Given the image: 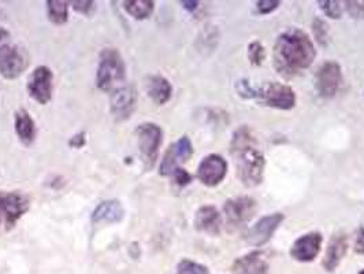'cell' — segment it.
<instances>
[{"mask_svg": "<svg viewBox=\"0 0 364 274\" xmlns=\"http://www.w3.org/2000/svg\"><path fill=\"white\" fill-rule=\"evenodd\" d=\"M146 91L154 103L162 106L171 98V84L162 75H149L146 81Z\"/></svg>", "mask_w": 364, "mask_h": 274, "instance_id": "obj_20", "label": "cell"}, {"mask_svg": "<svg viewBox=\"0 0 364 274\" xmlns=\"http://www.w3.org/2000/svg\"><path fill=\"white\" fill-rule=\"evenodd\" d=\"M127 68L121 54L115 48H105L96 73V85L102 91H109L117 83L125 80Z\"/></svg>", "mask_w": 364, "mask_h": 274, "instance_id": "obj_3", "label": "cell"}, {"mask_svg": "<svg viewBox=\"0 0 364 274\" xmlns=\"http://www.w3.org/2000/svg\"><path fill=\"white\" fill-rule=\"evenodd\" d=\"M111 112L118 121L132 117L137 103V91L133 85H125L115 90L111 95Z\"/></svg>", "mask_w": 364, "mask_h": 274, "instance_id": "obj_13", "label": "cell"}, {"mask_svg": "<svg viewBox=\"0 0 364 274\" xmlns=\"http://www.w3.org/2000/svg\"><path fill=\"white\" fill-rule=\"evenodd\" d=\"M9 36H10V32H9L7 29H4V28H1V26H0V41L6 40Z\"/></svg>", "mask_w": 364, "mask_h": 274, "instance_id": "obj_36", "label": "cell"}, {"mask_svg": "<svg viewBox=\"0 0 364 274\" xmlns=\"http://www.w3.org/2000/svg\"><path fill=\"white\" fill-rule=\"evenodd\" d=\"M237 92H238L242 98H255L256 96L255 90L251 88V85H250V83H248L247 80L240 81V83L237 84Z\"/></svg>", "mask_w": 364, "mask_h": 274, "instance_id": "obj_32", "label": "cell"}, {"mask_svg": "<svg viewBox=\"0 0 364 274\" xmlns=\"http://www.w3.org/2000/svg\"><path fill=\"white\" fill-rule=\"evenodd\" d=\"M256 213V201L250 196H238L229 199L223 206V214L229 232L237 231L254 217Z\"/></svg>", "mask_w": 364, "mask_h": 274, "instance_id": "obj_4", "label": "cell"}, {"mask_svg": "<svg viewBox=\"0 0 364 274\" xmlns=\"http://www.w3.org/2000/svg\"><path fill=\"white\" fill-rule=\"evenodd\" d=\"M137 140L140 154L146 162V167H152L156 162L159 148L164 140L162 129L156 124H143L137 128Z\"/></svg>", "mask_w": 364, "mask_h": 274, "instance_id": "obj_5", "label": "cell"}, {"mask_svg": "<svg viewBox=\"0 0 364 274\" xmlns=\"http://www.w3.org/2000/svg\"><path fill=\"white\" fill-rule=\"evenodd\" d=\"M29 59L23 48L16 44L0 47V74L7 80H14L25 72Z\"/></svg>", "mask_w": 364, "mask_h": 274, "instance_id": "obj_6", "label": "cell"}, {"mask_svg": "<svg viewBox=\"0 0 364 274\" xmlns=\"http://www.w3.org/2000/svg\"><path fill=\"white\" fill-rule=\"evenodd\" d=\"M195 228L207 235L217 236L222 228V217L214 206H203L195 216Z\"/></svg>", "mask_w": 364, "mask_h": 274, "instance_id": "obj_16", "label": "cell"}, {"mask_svg": "<svg viewBox=\"0 0 364 274\" xmlns=\"http://www.w3.org/2000/svg\"><path fill=\"white\" fill-rule=\"evenodd\" d=\"M47 14L50 21L55 25H63L69 19L68 1L60 0H48L47 1Z\"/></svg>", "mask_w": 364, "mask_h": 274, "instance_id": "obj_23", "label": "cell"}, {"mask_svg": "<svg viewBox=\"0 0 364 274\" xmlns=\"http://www.w3.org/2000/svg\"><path fill=\"white\" fill-rule=\"evenodd\" d=\"M171 176H173L174 181L178 184L180 186H185V185H188V184L192 181V177H191V174H189L186 170H183L182 167L176 169V170H174V173H173Z\"/></svg>", "mask_w": 364, "mask_h": 274, "instance_id": "obj_31", "label": "cell"}, {"mask_svg": "<svg viewBox=\"0 0 364 274\" xmlns=\"http://www.w3.org/2000/svg\"><path fill=\"white\" fill-rule=\"evenodd\" d=\"M29 201L19 192H0V223L4 221L6 229L10 231L26 211Z\"/></svg>", "mask_w": 364, "mask_h": 274, "instance_id": "obj_8", "label": "cell"}, {"mask_svg": "<svg viewBox=\"0 0 364 274\" xmlns=\"http://www.w3.org/2000/svg\"><path fill=\"white\" fill-rule=\"evenodd\" d=\"M322 246V235L318 232H311L300 238H297L291 248V256L299 262L314 260Z\"/></svg>", "mask_w": 364, "mask_h": 274, "instance_id": "obj_15", "label": "cell"}, {"mask_svg": "<svg viewBox=\"0 0 364 274\" xmlns=\"http://www.w3.org/2000/svg\"><path fill=\"white\" fill-rule=\"evenodd\" d=\"M359 274H364V269L363 270H360V272H359Z\"/></svg>", "mask_w": 364, "mask_h": 274, "instance_id": "obj_37", "label": "cell"}, {"mask_svg": "<svg viewBox=\"0 0 364 274\" xmlns=\"http://www.w3.org/2000/svg\"><path fill=\"white\" fill-rule=\"evenodd\" d=\"M264 56H266V51H264L263 46L259 41H254V43L250 44V47H248V58H250L252 65H255V66L262 65V62L264 60Z\"/></svg>", "mask_w": 364, "mask_h": 274, "instance_id": "obj_26", "label": "cell"}, {"mask_svg": "<svg viewBox=\"0 0 364 274\" xmlns=\"http://www.w3.org/2000/svg\"><path fill=\"white\" fill-rule=\"evenodd\" d=\"M177 274H210L208 269L191 259H183L177 266Z\"/></svg>", "mask_w": 364, "mask_h": 274, "instance_id": "obj_24", "label": "cell"}, {"mask_svg": "<svg viewBox=\"0 0 364 274\" xmlns=\"http://www.w3.org/2000/svg\"><path fill=\"white\" fill-rule=\"evenodd\" d=\"M279 1L275 0H262V1H256V9L260 14H269L274 11L275 9H278Z\"/></svg>", "mask_w": 364, "mask_h": 274, "instance_id": "obj_30", "label": "cell"}, {"mask_svg": "<svg viewBox=\"0 0 364 274\" xmlns=\"http://www.w3.org/2000/svg\"><path fill=\"white\" fill-rule=\"evenodd\" d=\"M346 250H348V241H346V235H343V233L334 235L328 243L326 255L323 259V268L328 272H334L338 268V265L341 263V260L344 259Z\"/></svg>", "mask_w": 364, "mask_h": 274, "instance_id": "obj_19", "label": "cell"}, {"mask_svg": "<svg viewBox=\"0 0 364 274\" xmlns=\"http://www.w3.org/2000/svg\"><path fill=\"white\" fill-rule=\"evenodd\" d=\"M255 98L264 106L273 109L291 110L296 105L294 91L291 87L279 83H269L266 87L256 91Z\"/></svg>", "mask_w": 364, "mask_h": 274, "instance_id": "obj_7", "label": "cell"}, {"mask_svg": "<svg viewBox=\"0 0 364 274\" xmlns=\"http://www.w3.org/2000/svg\"><path fill=\"white\" fill-rule=\"evenodd\" d=\"M181 3L183 4V7H185L186 10H189V11L196 10L198 6H199V1H181Z\"/></svg>", "mask_w": 364, "mask_h": 274, "instance_id": "obj_35", "label": "cell"}, {"mask_svg": "<svg viewBox=\"0 0 364 274\" xmlns=\"http://www.w3.org/2000/svg\"><path fill=\"white\" fill-rule=\"evenodd\" d=\"M315 55V47L310 37L303 31L289 29L279 35L274 44V68L282 77L291 78L309 69Z\"/></svg>", "mask_w": 364, "mask_h": 274, "instance_id": "obj_1", "label": "cell"}, {"mask_svg": "<svg viewBox=\"0 0 364 274\" xmlns=\"http://www.w3.org/2000/svg\"><path fill=\"white\" fill-rule=\"evenodd\" d=\"M14 127L21 143H23L25 146H31L35 142V137H36L35 121L26 110L21 109L16 112Z\"/></svg>", "mask_w": 364, "mask_h": 274, "instance_id": "obj_21", "label": "cell"}, {"mask_svg": "<svg viewBox=\"0 0 364 274\" xmlns=\"http://www.w3.org/2000/svg\"><path fill=\"white\" fill-rule=\"evenodd\" d=\"M235 274H269V262L260 251L238 258L233 265Z\"/></svg>", "mask_w": 364, "mask_h": 274, "instance_id": "obj_18", "label": "cell"}, {"mask_svg": "<svg viewBox=\"0 0 364 274\" xmlns=\"http://www.w3.org/2000/svg\"><path fill=\"white\" fill-rule=\"evenodd\" d=\"M343 81L341 68L337 62H325L315 74V88L322 98H333Z\"/></svg>", "mask_w": 364, "mask_h": 274, "instance_id": "obj_10", "label": "cell"}, {"mask_svg": "<svg viewBox=\"0 0 364 274\" xmlns=\"http://www.w3.org/2000/svg\"><path fill=\"white\" fill-rule=\"evenodd\" d=\"M54 74L47 66H38L31 74L28 81V91L37 103L47 105L53 98Z\"/></svg>", "mask_w": 364, "mask_h": 274, "instance_id": "obj_9", "label": "cell"}, {"mask_svg": "<svg viewBox=\"0 0 364 274\" xmlns=\"http://www.w3.org/2000/svg\"><path fill=\"white\" fill-rule=\"evenodd\" d=\"M69 144H70V147H73V148H81V147L85 144V133L81 132V133L73 136V137L70 139Z\"/></svg>", "mask_w": 364, "mask_h": 274, "instance_id": "obj_34", "label": "cell"}, {"mask_svg": "<svg viewBox=\"0 0 364 274\" xmlns=\"http://www.w3.org/2000/svg\"><path fill=\"white\" fill-rule=\"evenodd\" d=\"M230 152L236 161L237 176L247 186H256L263 181L266 159L256 146V139L247 127L238 129Z\"/></svg>", "mask_w": 364, "mask_h": 274, "instance_id": "obj_2", "label": "cell"}, {"mask_svg": "<svg viewBox=\"0 0 364 274\" xmlns=\"http://www.w3.org/2000/svg\"><path fill=\"white\" fill-rule=\"evenodd\" d=\"M346 4L352 19H364V1H346Z\"/></svg>", "mask_w": 364, "mask_h": 274, "instance_id": "obj_28", "label": "cell"}, {"mask_svg": "<svg viewBox=\"0 0 364 274\" xmlns=\"http://www.w3.org/2000/svg\"><path fill=\"white\" fill-rule=\"evenodd\" d=\"M95 1L90 0H82V1H73V9L77 13H81L84 16H91L92 11L95 10Z\"/></svg>", "mask_w": 364, "mask_h": 274, "instance_id": "obj_29", "label": "cell"}, {"mask_svg": "<svg viewBox=\"0 0 364 274\" xmlns=\"http://www.w3.org/2000/svg\"><path fill=\"white\" fill-rule=\"evenodd\" d=\"M193 154V147L188 136H182L180 140H177L174 144L164 154V161L159 167V173L162 176H171L176 169L180 167V164L186 162Z\"/></svg>", "mask_w": 364, "mask_h": 274, "instance_id": "obj_11", "label": "cell"}, {"mask_svg": "<svg viewBox=\"0 0 364 274\" xmlns=\"http://www.w3.org/2000/svg\"><path fill=\"white\" fill-rule=\"evenodd\" d=\"M124 7L130 17L146 19L154 13L155 3L152 0H128L124 1Z\"/></svg>", "mask_w": 364, "mask_h": 274, "instance_id": "obj_22", "label": "cell"}, {"mask_svg": "<svg viewBox=\"0 0 364 274\" xmlns=\"http://www.w3.org/2000/svg\"><path fill=\"white\" fill-rule=\"evenodd\" d=\"M228 173V162L217 154L205 157L198 169V177L207 186H215L225 179Z\"/></svg>", "mask_w": 364, "mask_h": 274, "instance_id": "obj_14", "label": "cell"}, {"mask_svg": "<svg viewBox=\"0 0 364 274\" xmlns=\"http://www.w3.org/2000/svg\"><path fill=\"white\" fill-rule=\"evenodd\" d=\"M314 36L318 40L319 44L326 46L328 41V26L323 19H316L312 23Z\"/></svg>", "mask_w": 364, "mask_h": 274, "instance_id": "obj_25", "label": "cell"}, {"mask_svg": "<svg viewBox=\"0 0 364 274\" xmlns=\"http://www.w3.org/2000/svg\"><path fill=\"white\" fill-rule=\"evenodd\" d=\"M321 9L325 11V14L333 19H341L343 14V9H341V3L340 1H334V0H328V1H318Z\"/></svg>", "mask_w": 364, "mask_h": 274, "instance_id": "obj_27", "label": "cell"}, {"mask_svg": "<svg viewBox=\"0 0 364 274\" xmlns=\"http://www.w3.org/2000/svg\"><path fill=\"white\" fill-rule=\"evenodd\" d=\"M284 219L285 217L281 213H274L270 216L262 217L252 228L248 229L245 235L247 243L254 247L264 246L270 238H273L274 232L279 228Z\"/></svg>", "mask_w": 364, "mask_h": 274, "instance_id": "obj_12", "label": "cell"}, {"mask_svg": "<svg viewBox=\"0 0 364 274\" xmlns=\"http://www.w3.org/2000/svg\"><path fill=\"white\" fill-rule=\"evenodd\" d=\"M355 251L360 255H364V228L362 226L358 232V238H356V243H355Z\"/></svg>", "mask_w": 364, "mask_h": 274, "instance_id": "obj_33", "label": "cell"}, {"mask_svg": "<svg viewBox=\"0 0 364 274\" xmlns=\"http://www.w3.org/2000/svg\"><path fill=\"white\" fill-rule=\"evenodd\" d=\"M125 217V210L121 201L115 199L103 201L99 203L95 210L92 211L91 219L93 223H117L121 222Z\"/></svg>", "mask_w": 364, "mask_h": 274, "instance_id": "obj_17", "label": "cell"}]
</instances>
